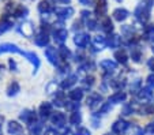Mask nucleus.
Returning a JSON list of instances; mask_svg holds the SVG:
<instances>
[{
  "mask_svg": "<svg viewBox=\"0 0 154 135\" xmlns=\"http://www.w3.org/2000/svg\"><path fill=\"white\" fill-rule=\"evenodd\" d=\"M117 2H122V0H117Z\"/></svg>",
  "mask_w": 154,
  "mask_h": 135,
  "instance_id": "nucleus-54",
  "label": "nucleus"
},
{
  "mask_svg": "<svg viewBox=\"0 0 154 135\" xmlns=\"http://www.w3.org/2000/svg\"><path fill=\"white\" fill-rule=\"evenodd\" d=\"M18 53V55H22V56H26V52L22 51L19 47H17L15 44H2L0 45V53Z\"/></svg>",
  "mask_w": 154,
  "mask_h": 135,
  "instance_id": "nucleus-6",
  "label": "nucleus"
},
{
  "mask_svg": "<svg viewBox=\"0 0 154 135\" xmlns=\"http://www.w3.org/2000/svg\"><path fill=\"white\" fill-rule=\"evenodd\" d=\"M12 27V21L10 19V18L4 17L2 21H0V33H4L7 32V30H10Z\"/></svg>",
  "mask_w": 154,
  "mask_h": 135,
  "instance_id": "nucleus-30",
  "label": "nucleus"
},
{
  "mask_svg": "<svg viewBox=\"0 0 154 135\" xmlns=\"http://www.w3.org/2000/svg\"><path fill=\"white\" fill-rule=\"evenodd\" d=\"M120 44H122V38H120V35L117 34H113L112 37H109V41H108V45L111 48H119Z\"/></svg>",
  "mask_w": 154,
  "mask_h": 135,
  "instance_id": "nucleus-36",
  "label": "nucleus"
},
{
  "mask_svg": "<svg viewBox=\"0 0 154 135\" xmlns=\"http://www.w3.org/2000/svg\"><path fill=\"white\" fill-rule=\"evenodd\" d=\"M19 119L23 121V123L32 126V124H34L35 121H37V115H35V112L32 111V109H25V111L20 112Z\"/></svg>",
  "mask_w": 154,
  "mask_h": 135,
  "instance_id": "nucleus-3",
  "label": "nucleus"
},
{
  "mask_svg": "<svg viewBox=\"0 0 154 135\" xmlns=\"http://www.w3.org/2000/svg\"><path fill=\"white\" fill-rule=\"evenodd\" d=\"M124 135H143V128L139 127L138 124H130V127L124 132Z\"/></svg>",
  "mask_w": 154,
  "mask_h": 135,
  "instance_id": "nucleus-28",
  "label": "nucleus"
},
{
  "mask_svg": "<svg viewBox=\"0 0 154 135\" xmlns=\"http://www.w3.org/2000/svg\"><path fill=\"white\" fill-rule=\"evenodd\" d=\"M147 38L153 42V45H154V26L153 25H151V27L147 29Z\"/></svg>",
  "mask_w": 154,
  "mask_h": 135,
  "instance_id": "nucleus-43",
  "label": "nucleus"
},
{
  "mask_svg": "<svg viewBox=\"0 0 154 135\" xmlns=\"http://www.w3.org/2000/svg\"><path fill=\"white\" fill-rule=\"evenodd\" d=\"M68 97L72 101H81L83 98V89H71L68 91Z\"/></svg>",
  "mask_w": 154,
  "mask_h": 135,
  "instance_id": "nucleus-24",
  "label": "nucleus"
},
{
  "mask_svg": "<svg viewBox=\"0 0 154 135\" xmlns=\"http://www.w3.org/2000/svg\"><path fill=\"white\" fill-rule=\"evenodd\" d=\"M108 10V0H98L96 4V15L97 17H104Z\"/></svg>",
  "mask_w": 154,
  "mask_h": 135,
  "instance_id": "nucleus-20",
  "label": "nucleus"
},
{
  "mask_svg": "<svg viewBox=\"0 0 154 135\" xmlns=\"http://www.w3.org/2000/svg\"><path fill=\"white\" fill-rule=\"evenodd\" d=\"M67 37H68V32L66 29H63V27L56 29L55 32H53V38H55V41L60 45H63V42L67 40Z\"/></svg>",
  "mask_w": 154,
  "mask_h": 135,
  "instance_id": "nucleus-16",
  "label": "nucleus"
},
{
  "mask_svg": "<svg viewBox=\"0 0 154 135\" xmlns=\"http://www.w3.org/2000/svg\"><path fill=\"white\" fill-rule=\"evenodd\" d=\"M45 56H47V59L49 60V63H52L53 66L57 67V66L60 64V57H59V53L55 48L48 47L47 49H45Z\"/></svg>",
  "mask_w": 154,
  "mask_h": 135,
  "instance_id": "nucleus-8",
  "label": "nucleus"
},
{
  "mask_svg": "<svg viewBox=\"0 0 154 135\" xmlns=\"http://www.w3.org/2000/svg\"><path fill=\"white\" fill-rule=\"evenodd\" d=\"M89 41H90V37H89V34H86V33H78V34H75V37H74V42H75V45L78 48L87 47Z\"/></svg>",
  "mask_w": 154,
  "mask_h": 135,
  "instance_id": "nucleus-11",
  "label": "nucleus"
},
{
  "mask_svg": "<svg viewBox=\"0 0 154 135\" xmlns=\"http://www.w3.org/2000/svg\"><path fill=\"white\" fill-rule=\"evenodd\" d=\"M33 66H34V74L37 72V68L40 67V59H38V56L35 55L34 52H26V56H25Z\"/></svg>",
  "mask_w": 154,
  "mask_h": 135,
  "instance_id": "nucleus-27",
  "label": "nucleus"
},
{
  "mask_svg": "<svg viewBox=\"0 0 154 135\" xmlns=\"http://www.w3.org/2000/svg\"><path fill=\"white\" fill-rule=\"evenodd\" d=\"M10 68L11 70H14V71H17V63H15V60H12V59H10Z\"/></svg>",
  "mask_w": 154,
  "mask_h": 135,
  "instance_id": "nucleus-49",
  "label": "nucleus"
},
{
  "mask_svg": "<svg viewBox=\"0 0 154 135\" xmlns=\"http://www.w3.org/2000/svg\"><path fill=\"white\" fill-rule=\"evenodd\" d=\"M101 29L104 30L105 33H111L113 32V23H112L111 18H104L101 22Z\"/></svg>",
  "mask_w": 154,
  "mask_h": 135,
  "instance_id": "nucleus-31",
  "label": "nucleus"
},
{
  "mask_svg": "<svg viewBox=\"0 0 154 135\" xmlns=\"http://www.w3.org/2000/svg\"><path fill=\"white\" fill-rule=\"evenodd\" d=\"M76 79H78V76L75 75V74H71V75H68L66 79L61 82V89H70L71 86H74L76 83Z\"/></svg>",
  "mask_w": 154,
  "mask_h": 135,
  "instance_id": "nucleus-25",
  "label": "nucleus"
},
{
  "mask_svg": "<svg viewBox=\"0 0 154 135\" xmlns=\"http://www.w3.org/2000/svg\"><path fill=\"white\" fill-rule=\"evenodd\" d=\"M100 67L105 71L106 74H111V72H115L117 68V63L113 62L111 59H105V60H101L100 62Z\"/></svg>",
  "mask_w": 154,
  "mask_h": 135,
  "instance_id": "nucleus-13",
  "label": "nucleus"
},
{
  "mask_svg": "<svg viewBox=\"0 0 154 135\" xmlns=\"http://www.w3.org/2000/svg\"><path fill=\"white\" fill-rule=\"evenodd\" d=\"M94 68V63L93 62H86L85 64H82V67H81V71H89V70H93Z\"/></svg>",
  "mask_w": 154,
  "mask_h": 135,
  "instance_id": "nucleus-41",
  "label": "nucleus"
},
{
  "mask_svg": "<svg viewBox=\"0 0 154 135\" xmlns=\"http://www.w3.org/2000/svg\"><path fill=\"white\" fill-rule=\"evenodd\" d=\"M82 121V115L79 111H75V112H71V116H70V123L72 126H78L81 124Z\"/></svg>",
  "mask_w": 154,
  "mask_h": 135,
  "instance_id": "nucleus-34",
  "label": "nucleus"
},
{
  "mask_svg": "<svg viewBox=\"0 0 154 135\" xmlns=\"http://www.w3.org/2000/svg\"><path fill=\"white\" fill-rule=\"evenodd\" d=\"M44 135H59V132L55 128H48V130H45Z\"/></svg>",
  "mask_w": 154,
  "mask_h": 135,
  "instance_id": "nucleus-47",
  "label": "nucleus"
},
{
  "mask_svg": "<svg viewBox=\"0 0 154 135\" xmlns=\"http://www.w3.org/2000/svg\"><path fill=\"white\" fill-rule=\"evenodd\" d=\"M29 131L32 135H41V132H42V123L41 121H35L34 124L29 126Z\"/></svg>",
  "mask_w": 154,
  "mask_h": 135,
  "instance_id": "nucleus-33",
  "label": "nucleus"
},
{
  "mask_svg": "<svg viewBox=\"0 0 154 135\" xmlns=\"http://www.w3.org/2000/svg\"><path fill=\"white\" fill-rule=\"evenodd\" d=\"M83 83H85V87H86V89L91 87V86L94 85V78H93V76H86Z\"/></svg>",
  "mask_w": 154,
  "mask_h": 135,
  "instance_id": "nucleus-40",
  "label": "nucleus"
},
{
  "mask_svg": "<svg viewBox=\"0 0 154 135\" xmlns=\"http://www.w3.org/2000/svg\"><path fill=\"white\" fill-rule=\"evenodd\" d=\"M55 105H57V106H66V97H64V94L61 93V91H59V93H56V96H55Z\"/></svg>",
  "mask_w": 154,
  "mask_h": 135,
  "instance_id": "nucleus-37",
  "label": "nucleus"
},
{
  "mask_svg": "<svg viewBox=\"0 0 154 135\" xmlns=\"http://www.w3.org/2000/svg\"><path fill=\"white\" fill-rule=\"evenodd\" d=\"M81 2V4H83V6H91L93 4V0H79Z\"/></svg>",
  "mask_w": 154,
  "mask_h": 135,
  "instance_id": "nucleus-50",
  "label": "nucleus"
},
{
  "mask_svg": "<svg viewBox=\"0 0 154 135\" xmlns=\"http://www.w3.org/2000/svg\"><path fill=\"white\" fill-rule=\"evenodd\" d=\"M145 132H146V134H150V135H153V134H154V121L149 123L147 126L145 127Z\"/></svg>",
  "mask_w": 154,
  "mask_h": 135,
  "instance_id": "nucleus-42",
  "label": "nucleus"
},
{
  "mask_svg": "<svg viewBox=\"0 0 154 135\" xmlns=\"http://www.w3.org/2000/svg\"><path fill=\"white\" fill-rule=\"evenodd\" d=\"M106 135H108V134H106Z\"/></svg>",
  "mask_w": 154,
  "mask_h": 135,
  "instance_id": "nucleus-55",
  "label": "nucleus"
},
{
  "mask_svg": "<svg viewBox=\"0 0 154 135\" xmlns=\"http://www.w3.org/2000/svg\"><path fill=\"white\" fill-rule=\"evenodd\" d=\"M53 113V105L51 103H42L38 109V115H40L41 120H47L48 118H51Z\"/></svg>",
  "mask_w": 154,
  "mask_h": 135,
  "instance_id": "nucleus-5",
  "label": "nucleus"
},
{
  "mask_svg": "<svg viewBox=\"0 0 154 135\" xmlns=\"http://www.w3.org/2000/svg\"><path fill=\"white\" fill-rule=\"evenodd\" d=\"M76 135H91V132L89 131V128H86V127H79Z\"/></svg>",
  "mask_w": 154,
  "mask_h": 135,
  "instance_id": "nucleus-44",
  "label": "nucleus"
},
{
  "mask_svg": "<svg viewBox=\"0 0 154 135\" xmlns=\"http://www.w3.org/2000/svg\"><path fill=\"white\" fill-rule=\"evenodd\" d=\"M57 53H59V57H60L61 62H67L71 56V51L68 49L67 47H64V45H60V47H59Z\"/></svg>",
  "mask_w": 154,
  "mask_h": 135,
  "instance_id": "nucleus-26",
  "label": "nucleus"
},
{
  "mask_svg": "<svg viewBox=\"0 0 154 135\" xmlns=\"http://www.w3.org/2000/svg\"><path fill=\"white\" fill-rule=\"evenodd\" d=\"M34 42L38 47H47L49 44V35H48V33L41 30L37 35H34Z\"/></svg>",
  "mask_w": 154,
  "mask_h": 135,
  "instance_id": "nucleus-14",
  "label": "nucleus"
},
{
  "mask_svg": "<svg viewBox=\"0 0 154 135\" xmlns=\"http://www.w3.org/2000/svg\"><path fill=\"white\" fill-rule=\"evenodd\" d=\"M7 131L10 135H22L23 134V127L20 126L18 121H10L7 124Z\"/></svg>",
  "mask_w": 154,
  "mask_h": 135,
  "instance_id": "nucleus-15",
  "label": "nucleus"
},
{
  "mask_svg": "<svg viewBox=\"0 0 154 135\" xmlns=\"http://www.w3.org/2000/svg\"><path fill=\"white\" fill-rule=\"evenodd\" d=\"M61 3H64V4H67V3H70V0H60Z\"/></svg>",
  "mask_w": 154,
  "mask_h": 135,
  "instance_id": "nucleus-52",
  "label": "nucleus"
},
{
  "mask_svg": "<svg viewBox=\"0 0 154 135\" xmlns=\"http://www.w3.org/2000/svg\"><path fill=\"white\" fill-rule=\"evenodd\" d=\"M87 105L90 106V109L93 112H96L97 109L102 108V97L98 93H90L89 98H87Z\"/></svg>",
  "mask_w": 154,
  "mask_h": 135,
  "instance_id": "nucleus-1",
  "label": "nucleus"
},
{
  "mask_svg": "<svg viewBox=\"0 0 154 135\" xmlns=\"http://www.w3.org/2000/svg\"><path fill=\"white\" fill-rule=\"evenodd\" d=\"M20 91V86L18 82H12L11 85L8 86V89H7V96H10V97H12V96H17L18 93Z\"/></svg>",
  "mask_w": 154,
  "mask_h": 135,
  "instance_id": "nucleus-32",
  "label": "nucleus"
},
{
  "mask_svg": "<svg viewBox=\"0 0 154 135\" xmlns=\"http://www.w3.org/2000/svg\"><path fill=\"white\" fill-rule=\"evenodd\" d=\"M66 108H67V111H70V112H75L79 109V103L78 101L71 100L70 103H66Z\"/></svg>",
  "mask_w": 154,
  "mask_h": 135,
  "instance_id": "nucleus-39",
  "label": "nucleus"
},
{
  "mask_svg": "<svg viewBox=\"0 0 154 135\" xmlns=\"http://www.w3.org/2000/svg\"><path fill=\"white\" fill-rule=\"evenodd\" d=\"M56 89H57V85H56L55 82L49 83V85L47 86V91H48V94H52L53 91H56Z\"/></svg>",
  "mask_w": 154,
  "mask_h": 135,
  "instance_id": "nucleus-45",
  "label": "nucleus"
},
{
  "mask_svg": "<svg viewBox=\"0 0 154 135\" xmlns=\"http://www.w3.org/2000/svg\"><path fill=\"white\" fill-rule=\"evenodd\" d=\"M106 40H105L104 35H94L93 40H91V45L96 51H102L105 47H106Z\"/></svg>",
  "mask_w": 154,
  "mask_h": 135,
  "instance_id": "nucleus-17",
  "label": "nucleus"
},
{
  "mask_svg": "<svg viewBox=\"0 0 154 135\" xmlns=\"http://www.w3.org/2000/svg\"><path fill=\"white\" fill-rule=\"evenodd\" d=\"M125 98H127V94H125L124 91H116V93L112 94L111 97H109L108 103H111V104H120V103H123V101H125Z\"/></svg>",
  "mask_w": 154,
  "mask_h": 135,
  "instance_id": "nucleus-21",
  "label": "nucleus"
},
{
  "mask_svg": "<svg viewBox=\"0 0 154 135\" xmlns=\"http://www.w3.org/2000/svg\"><path fill=\"white\" fill-rule=\"evenodd\" d=\"M130 124L131 123H128V121L123 120V119H119V120H116L113 124H112V131L117 135H122L127 131V128L130 127Z\"/></svg>",
  "mask_w": 154,
  "mask_h": 135,
  "instance_id": "nucleus-7",
  "label": "nucleus"
},
{
  "mask_svg": "<svg viewBox=\"0 0 154 135\" xmlns=\"http://www.w3.org/2000/svg\"><path fill=\"white\" fill-rule=\"evenodd\" d=\"M115 59H116L117 63H120V64L125 66L128 63V56H127V52H125L124 49H120V51H116L115 52Z\"/></svg>",
  "mask_w": 154,
  "mask_h": 135,
  "instance_id": "nucleus-23",
  "label": "nucleus"
},
{
  "mask_svg": "<svg viewBox=\"0 0 154 135\" xmlns=\"http://www.w3.org/2000/svg\"><path fill=\"white\" fill-rule=\"evenodd\" d=\"M138 112H139L140 115H151L154 113V105L153 104H143L142 108H138Z\"/></svg>",
  "mask_w": 154,
  "mask_h": 135,
  "instance_id": "nucleus-35",
  "label": "nucleus"
},
{
  "mask_svg": "<svg viewBox=\"0 0 154 135\" xmlns=\"http://www.w3.org/2000/svg\"><path fill=\"white\" fill-rule=\"evenodd\" d=\"M14 15H15L17 18H23V17H26V15H27V8H26V7H23V6L17 7V8H15V11H14Z\"/></svg>",
  "mask_w": 154,
  "mask_h": 135,
  "instance_id": "nucleus-38",
  "label": "nucleus"
},
{
  "mask_svg": "<svg viewBox=\"0 0 154 135\" xmlns=\"http://www.w3.org/2000/svg\"><path fill=\"white\" fill-rule=\"evenodd\" d=\"M147 86L150 89H154V74L147 76Z\"/></svg>",
  "mask_w": 154,
  "mask_h": 135,
  "instance_id": "nucleus-46",
  "label": "nucleus"
},
{
  "mask_svg": "<svg viewBox=\"0 0 154 135\" xmlns=\"http://www.w3.org/2000/svg\"><path fill=\"white\" fill-rule=\"evenodd\" d=\"M131 57H132V60H134L135 63H139L140 59H142V51L135 44L131 45Z\"/></svg>",
  "mask_w": 154,
  "mask_h": 135,
  "instance_id": "nucleus-29",
  "label": "nucleus"
},
{
  "mask_svg": "<svg viewBox=\"0 0 154 135\" xmlns=\"http://www.w3.org/2000/svg\"><path fill=\"white\" fill-rule=\"evenodd\" d=\"M63 135H74V134H72V131H71V130H66Z\"/></svg>",
  "mask_w": 154,
  "mask_h": 135,
  "instance_id": "nucleus-51",
  "label": "nucleus"
},
{
  "mask_svg": "<svg viewBox=\"0 0 154 135\" xmlns=\"http://www.w3.org/2000/svg\"><path fill=\"white\" fill-rule=\"evenodd\" d=\"M135 17H137V19L139 22L146 23V22L149 21V18H150V10H149V6H146V4L139 6L137 10H135Z\"/></svg>",
  "mask_w": 154,
  "mask_h": 135,
  "instance_id": "nucleus-2",
  "label": "nucleus"
},
{
  "mask_svg": "<svg viewBox=\"0 0 154 135\" xmlns=\"http://www.w3.org/2000/svg\"><path fill=\"white\" fill-rule=\"evenodd\" d=\"M113 18H115V21H117V22L125 21L128 18V11L125 8H116L113 11Z\"/></svg>",
  "mask_w": 154,
  "mask_h": 135,
  "instance_id": "nucleus-22",
  "label": "nucleus"
},
{
  "mask_svg": "<svg viewBox=\"0 0 154 135\" xmlns=\"http://www.w3.org/2000/svg\"><path fill=\"white\" fill-rule=\"evenodd\" d=\"M151 98H153V93H151L150 87L140 89L137 93V101L140 104H149L151 101Z\"/></svg>",
  "mask_w": 154,
  "mask_h": 135,
  "instance_id": "nucleus-4",
  "label": "nucleus"
},
{
  "mask_svg": "<svg viewBox=\"0 0 154 135\" xmlns=\"http://www.w3.org/2000/svg\"><path fill=\"white\" fill-rule=\"evenodd\" d=\"M56 14V18H60V19H68L74 15V8L72 7H57L53 11Z\"/></svg>",
  "mask_w": 154,
  "mask_h": 135,
  "instance_id": "nucleus-9",
  "label": "nucleus"
},
{
  "mask_svg": "<svg viewBox=\"0 0 154 135\" xmlns=\"http://www.w3.org/2000/svg\"><path fill=\"white\" fill-rule=\"evenodd\" d=\"M38 11L44 15H48L49 12L55 11V8H53V6L48 2V0H41L40 4H38Z\"/></svg>",
  "mask_w": 154,
  "mask_h": 135,
  "instance_id": "nucleus-19",
  "label": "nucleus"
},
{
  "mask_svg": "<svg viewBox=\"0 0 154 135\" xmlns=\"http://www.w3.org/2000/svg\"><path fill=\"white\" fill-rule=\"evenodd\" d=\"M151 49H153V53H154V45H153V48H151Z\"/></svg>",
  "mask_w": 154,
  "mask_h": 135,
  "instance_id": "nucleus-53",
  "label": "nucleus"
},
{
  "mask_svg": "<svg viewBox=\"0 0 154 135\" xmlns=\"http://www.w3.org/2000/svg\"><path fill=\"white\" fill-rule=\"evenodd\" d=\"M147 67L150 68L151 71H154V57H151V59H149V62H147Z\"/></svg>",
  "mask_w": 154,
  "mask_h": 135,
  "instance_id": "nucleus-48",
  "label": "nucleus"
},
{
  "mask_svg": "<svg viewBox=\"0 0 154 135\" xmlns=\"http://www.w3.org/2000/svg\"><path fill=\"white\" fill-rule=\"evenodd\" d=\"M19 32L25 35V37H33L34 35V26H33L32 22H23V23L19 26Z\"/></svg>",
  "mask_w": 154,
  "mask_h": 135,
  "instance_id": "nucleus-18",
  "label": "nucleus"
},
{
  "mask_svg": "<svg viewBox=\"0 0 154 135\" xmlns=\"http://www.w3.org/2000/svg\"><path fill=\"white\" fill-rule=\"evenodd\" d=\"M51 121H52V124H55L56 127H59V128H63V127L66 126V121H67V119H66L64 113H61V112H53L52 116H51Z\"/></svg>",
  "mask_w": 154,
  "mask_h": 135,
  "instance_id": "nucleus-10",
  "label": "nucleus"
},
{
  "mask_svg": "<svg viewBox=\"0 0 154 135\" xmlns=\"http://www.w3.org/2000/svg\"><path fill=\"white\" fill-rule=\"evenodd\" d=\"M82 18L85 19V22H86V27L89 30H96L97 29V21H96V18L91 17L90 11H82Z\"/></svg>",
  "mask_w": 154,
  "mask_h": 135,
  "instance_id": "nucleus-12",
  "label": "nucleus"
}]
</instances>
